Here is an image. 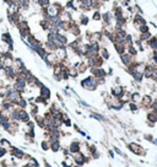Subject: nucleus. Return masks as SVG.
Returning a JSON list of instances; mask_svg holds the SVG:
<instances>
[{"label": "nucleus", "instance_id": "f257e3e1", "mask_svg": "<svg viewBox=\"0 0 157 167\" xmlns=\"http://www.w3.org/2000/svg\"><path fill=\"white\" fill-rule=\"evenodd\" d=\"M80 85H81L82 89H85V90H87V91H96L97 87H98L97 80H96V79L92 76V75L85 77L84 80H81V81H80Z\"/></svg>", "mask_w": 157, "mask_h": 167}, {"label": "nucleus", "instance_id": "f03ea898", "mask_svg": "<svg viewBox=\"0 0 157 167\" xmlns=\"http://www.w3.org/2000/svg\"><path fill=\"white\" fill-rule=\"evenodd\" d=\"M71 159L74 161V164L77 165V166H84L86 164H89V162L92 160L91 156H86L85 152H76V154H71Z\"/></svg>", "mask_w": 157, "mask_h": 167}, {"label": "nucleus", "instance_id": "7ed1b4c3", "mask_svg": "<svg viewBox=\"0 0 157 167\" xmlns=\"http://www.w3.org/2000/svg\"><path fill=\"white\" fill-rule=\"evenodd\" d=\"M128 149L130 150L134 155H137V156H144L146 154L145 149L142 147V145H140L139 143H129Z\"/></svg>", "mask_w": 157, "mask_h": 167}, {"label": "nucleus", "instance_id": "20e7f679", "mask_svg": "<svg viewBox=\"0 0 157 167\" xmlns=\"http://www.w3.org/2000/svg\"><path fill=\"white\" fill-rule=\"evenodd\" d=\"M90 71H91V75L95 79H97V80H98V79H104L107 76V71H106L103 68L92 67V68H90Z\"/></svg>", "mask_w": 157, "mask_h": 167}, {"label": "nucleus", "instance_id": "39448f33", "mask_svg": "<svg viewBox=\"0 0 157 167\" xmlns=\"http://www.w3.org/2000/svg\"><path fill=\"white\" fill-rule=\"evenodd\" d=\"M48 141H49V150H50V151H53V152H59V151L63 149V146H62L60 140H59V139L49 138Z\"/></svg>", "mask_w": 157, "mask_h": 167}, {"label": "nucleus", "instance_id": "423d86ee", "mask_svg": "<svg viewBox=\"0 0 157 167\" xmlns=\"http://www.w3.org/2000/svg\"><path fill=\"white\" fill-rule=\"evenodd\" d=\"M9 154H10L12 157H15V159H17V160H24L25 159V152L22 151L21 149H18V147H16V146H10L9 147Z\"/></svg>", "mask_w": 157, "mask_h": 167}, {"label": "nucleus", "instance_id": "0eeeda50", "mask_svg": "<svg viewBox=\"0 0 157 167\" xmlns=\"http://www.w3.org/2000/svg\"><path fill=\"white\" fill-rule=\"evenodd\" d=\"M59 60H58V57H57L55 53H48L47 57H45V59H44V63L47 64L48 68H53L54 64H57Z\"/></svg>", "mask_w": 157, "mask_h": 167}, {"label": "nucleus", "instance_id": "6e6552de", "mask_svg": "<svg viewBox=\"0 0 157 167\" xmlns=\"http://www.w3.org/2000/svg\"><path fill=\"white\" fill-rule=\"evenodd\" d=\"M124 91H125V89H124L122 85H115L110 89V96H112L113 98H119V97L123 95Z\"/></svg>", "mask_w": 157, "mask_h": 167}, {"label": "nucleus", "instance_id": "1a4fd4ad", "mask_svg": "<svg viewBox=\"0 0 157 167\" xmlns=\"http://www.w3.org/2000/svg\"><path fill=\"white\" fill-rule=\"evenodd\" d=\"M154 102V100H152V96L150 95H145L141 97V102H140V108H144V109H149L151 103Z\"/></svg>", "mask_w": 157, "mask_h": 167}, {"label": "nucleus", "instance_id": "9d476101", "mask_svg": "<svg viewBox=\"0 0 157 167\" xmlns=\"http://www.w3.org/2000/svg\"><path fill=\"white\" fill-rule=\"evenodd\" d=\"M68 149H69V151H70V154H76V152L81 151L82 145H81V143L78 140H72L70 143V145L68 146Z\"/></svg>", "mask_w": 157, "mask_h": 167}, {"label": "nucleus", "instance_id": "9b49d317", "mask_svg": "<svg viewBox=\"0 0 157 167\" xmlns=\"http://www.w3.org/2000/svg\"><path fill=\"white\" fill-rule=\"evenodd\" d=\"M120 60H122V63L125 65L127 68L129 67V65H131V64L135 62V58L133 57V55H130L129 53H123V54H120Z\"/></svg>", "mask_w": 157, "mask_h": 167}, {"label": "nucleus", "instance_id": "f8f14e48", "mask_svg": "<svg viewBox=\"0 0 157 167\" xmlns=\"http://www.w3.org/2000/svg\"><path fill=\"white\" fill-rule=\"evenodd\" d=\"M39 96L43 97L44 100H50V96H52V92H50V90L48 89L45 85H43L42 87H39Z\"/></svg>", "mask_w": 157, "mask_h": 167}, {"label": "nucleus", "instance_id": "ddd939ff", "mask_svg": "<svg viewBox=\"0 0 157 167\" xmlns=\"http://www.w3.org/2000/svg\"><path fill=\"white\" fill-rule=\"evenodd\" d=\"M31 120V115L30 113L27 112L26 109H22L20 108V123H27V122H30Z\"/></svg>", "mask_w": 157, "mask_h": 167}, {"label": "nucleus", "instance_id": "4468645a", "mask_svg": "<svg viewBox=\"0 0 157 167\" xmlns=\"http://www.w3.org/2000/svg\"><path fill=\"white\" fill-rule=\"evenodd\" d=\"M113 47H114V49H115V52H117L119 55L127 52V45L124 44V42H123V43H118V42H114V43H113Z\"/></svg>", "mask_w": 157, "mask_h": 167}, {"label": "nucleus", "instance_id": "2eb2a0df", "mask_svg": "<svg viewBox=\"0 0 157 167\" xmlns=\"http://www.w3.org/2000/svg\"><path fill=\"white\" fill-rule=\"evenodd\" d=\"M119 100H120L124 105L129 103V102L131 101V92H129V91H127V90H125V91L123 92V95H122L120 97H119Z\"/></svg>", "mask_w": 157, "mask_h": 167}, {"label": "nucleus", "instance_id": "dca6fc26", "mask_svg": "<svg viewBox=\"0 0 157 167\" xmlns=\"http://www.w3.org/2000/svg\"><path fill=\"white\" fill-rule=\"evenodd\" d=\"M30 107H31V112H30V115L31 117H36V115H38L39 113V107H38V105L35 103V102H31L30 103Z\"/></svg>", "mask_w": 157, "mask_h": 167}, {"label": "nucleus", "instance_id": "f3484780", "mask_svg": "<svg viewBox=\"0 0 157 167\" xmlns=\"http://www.w3.org/2000/svg\"><path fill=\"white\" fill-rule=\"evenodd\" d=\"M146 119H147V122H151V123L156 124L157 123V114L155 112H152L151 109H149V112H147V114H146Z\"/></svg>", "mask_w": 157, "mask_h": 167}, {"label": "nucleus", "instance_id": "a211bd4d", "mask_svg": "<svg viewBox=\"0 0 157 167\" xmlns=\"http://www.w3.org/2000/svg\"><path fill=\"white\" fill-rule=\"evenodd\" d=\"M131 76H133V80L136 84H141L142 80H144V74H142L141 71H135Z\"/></svg>", "mask_w": 157, "mask_h": 167}, {"label": "nucleus", "instance_id": "6ab92c4d", "mask_svg": "<svg viewBox=\"0 0 157 167\" xmlns=\"http://www.w3.org/2000/svg\"><path fill=\"white\" fill-rule=\"evenodd\" d=\"M147 45H149V48H151L152 50H156L157 49V36H152L151 38L147 41Z\"/></svg>", "mask_w": 157, "mask_h": 167}, {"label": "nucleus", "instance_id": "aec40b11", "mask_svg": "<svg viewBox=\"0 0 157 167\" xmlns=\"http://www.w3.org/2000/svg\"><path fill=\"white\" fill-rule=\"evenodd\" d=\"M89 69L90 68H89V65H87L86 62H80V64H78L76 70L78 71V74H84V73H86L87 70H89Z\"/></svg>", "mask_w": 157, "mask_h": 167}, {"label": "nucleus", "instance_id": "412c9836", "mask_svg": "<svg viewBox=\"0 0 157 167\" xmlns=\"http://www.w3.org/2000/svg\"><path fill=\"white\" fill-rule=\"evenodd\" d=\"M141 94L139 91H135V92H131V102H135V103H140L141 102Z\"/></svg>", "mask_w": 157, "mask_h": 167}, {"label": "nucleus", "instance_id": "4be33fe9", "mask_svg": "<svg viewBox=\"0 0 157 167\" xmlns=\"http://www.w3.org/2000/svg\"><path fill=\"white\" fill-rule=\"evenodd\" d=\"M101 57H102L104 60H108L109 59V57H110V54H109V52H108V49L106 48V47H101V49H99V53H98Z\"/></svg>", "mask_w": 157, "mask_h": 167}, {"label": "nucleus", "instance_id": "5701e85b", "mask_svg": "<svg viewBox=\"0 0 157 167\" xmlns=\"http://www.w3.org/2000/svg\"><path fill=\"white\" fill-rule=\"evenodd\" d=\"M127 53H129L130 55H133V57L135 58L137 55V53H139V50H137V48L135 47V45L131 44V45H129V47L127 48Z\"/></svg>", "mask_w": 157, "mask_h": 167}, {"label": "nucleus", "instance_id": "b1692460", "mask_svg": "<svg viewBox=\"0 0 157 167\" xmlns=\"http://www.w3.org/2000/svg\"><path fill=\"white\" fill-rule=\"evenodd\" d=\"M35 123H36V125H38L39 128H42V129H44V120H43V115H36L35 117Z\"/></svg>", "mask_w": 157, "mask_h": 167}, {"label": "nucleus", "instance_id": "393cba45", "mask_svg": "<svg viewBox=\"0 0 157 167\" xmlns=\"http://www.w3.org/2000/svg\"><path fill=\"white\" fill-rule=\"evenodd\" d=\"M27 166H28V167H39V162L37 161L35 157L31 156L30 159L27 160Z\"/></svg>", "mask_w": 157, "mask_h": 167}, {"label": "nucleus", "instance_id": "a878e982", "mask_svg": "<svg viewBox=\"0 0 157 167\" xmlns=\"http://www.w3.org/2000/svg\"><path fill=\"white\" fill-rule=\"evenodd\" d=\"M17 107L18 108H22V109H26V107H27V106H28V101H27L26 98H25V97H22V98L20 100V101H18L17 102Z\"/></svg>", "mask_w": 157, "mask_h": 167}, {"label": "nucleus", "instance_id": "bb28decb", "mask_svg": "<svg viewBox=\"0 0 157 167\" xmlns=\"http://www.w3.org/2000/svg\"><path fill=\"white\" fill-rule=\"evenodd\" d=\"M152 37V33L149 31V32H145V33H140V37H139V39L141 41V42H147L150 38Z\"/></svg>", "mask_w": 157, "mask_h": 167}, {"label": "nucleus", "instance_id": "cd10ccee", "mask_svg": "<svg viewBox=\"0 0 157 167\" xmlns=\"http://www.w3.org/2000/svg\"><path fill=\"white\" fill-rule=\"evenodd\" d=\"M37 4L41 9H45L50 5V0H37Z\"/></svg>", "mask_w": 157, "mask_h": 167}, {"label": "nucleus", "instance_id": "c85d7f7f", "mask_svg": "<svg viewBox=\"0 0 157 167\" xmlns=\"http://www.w3.org/2000/svg\"><path fill=\"white\" fill-rule=\"evenodd\" d=\"M92 20H93V21H101V20H102V12H101L99 10H93Z\"/></svg>", "mask_w": 157, "mask_h": 167}, {"label": "nucleus", "instance_id": "c756f323", "mask_svg": "<svg viewBox=\"0 0 157 167\" xmlns=\"http://www.w3.org/2000/svg\"><path fill=\"white\" fill-rule=\"evenodd\" d=\"M89 22H90V18L87 17L86 15H81L80 16V24H78L80 26H87V25H89Z\"/></svg>", "mask_w": 157, "mask_h": 167}, {"label": "nucleus", "instance_id": "7c9ffc66", "mask_svg": "<svg viewBox=\"0 0 157 167\" xmlns=\"http://www.w3.org/2000/svg\"><path fill=\"white\" fill-rule=\"evenodd\" d=\"M0 146H3V147H10L11 146V143L7 140V139H5V138H1L0 139Z\"/></svg>", "mask_w": 157, "mask_h": 167}, {"label": "nucleus", "instance_id": "2f4dec72", "mask_svg": "<svg viewBox=\"0 0 157 167\" xmlns=\"http://www.w3.org/2000/svg\"><path fill=\"white\" fill-rule=\"evenodd\" d=\"M139 105L137 103H135V102H129V109L131 111V112H136V111H139Z\"/></svg>", "mask_w": 157, "mask_h": 167}, {"label": "nucleus", "instance_id": "473e14b6", "mask_svg": "<svg viewBox=\"0 0 157 167\" xmlns=\"http://www.w3.org/2000/svg\"><path fill=\"white\" fill-rule=\"evenodd\" d=\"M78 75H80V74H78V71L76 70L75 68H69V76L70 77H77Z\"/></svg>", "mask_w": 157, "mask_h": 167}, {"label": "nucleus", "instance_id": "72a5a7b5", "mask_svg": "<svg viewBox=\"0 0 157 167\" xmlns=\"http://www.w3.org/2000/svg\"><path fill=\"white\" fill-rule=\"evenodd\" d=\"M41 147H42L43 151H48V150H49V141L44 139V140L41 143Z\"/></svg>", "mask_w": 157, "mask_h": 167}, {"label": "nucleus", "instance_id": "f704fd0d", "mask_svg": "<svg viewBox=\"0 0 157 167\" xmlns=\"http://www.w3.org/2000/svg\"><path fill=\"white\" fill-rule=\"evenodd\" d=\"M63 125H65V127H71L72 125V122H71V119L69 118V117H66V118H64L63 119Z\"/></svg>", "mask_w": 157, "mask_h": 167}, {"label": "nucleus", "instance_id": "c9c22d12", "mask_svg": "<svg viewBox=\"0 0 157 167\" xmlns=\"http://www.w3.org/2000/svg\"><path fill=\"white\" fill-rule=\"evenodd\" d=\"M9 154V151L6 147H3V146H0V159H3V157H5V155Z\"/></svg>", "mask_w": 157, "mask_h": 167}, {"label": "nucleus", "instance_id": "e433bc0d", "mask_svg": "<svg viewBox=\"0 0 157 167\" xmlns=\"http://www.w3.org/2000/svg\"><path fill=\"white\" fill-rule=\"evenodd\" d=\"M150 80H152V81L157 82V68H155L154 70H152V74H151V77H150Z\"/></svg>", "mask_w": 157, "mask_h": 167}, {"label": "nucleus", "instance_id": "4c0bfd02", "mask_svg": "<svg viewBox=\"0 0 157 167\" xmlns=\"http://www.w3.org/2000/svg\"><path fill=\"white\" fill-rule=\"evenodd\" d=\"M137 31H139L140 33H145V32H149L150 29H149V26H147V25H144V26H140Z\"/></svg>", "mask_w": 157, "mask_h": 167}, {"label": "nucleus", "instance_id": "58836bf2", "mask_svg": "<svg viewBox=\"0 0 157 167\" xmlns=\"http://www.w3.org/2000/svg\"><path fill=\"white\" fill-rule=\"evenodd\" d=\"M149 109H151L152 112H155V113L157 114V101H154V102H152Z\"/></svg>", "mask_w": 157, "mask_h": 167}, {"label": "nucleus", "instance_id": "ea45409f", "mask_svg": "<svg viewBox=\"0 0 157 167\" xmlns=\"http://www.w3.org/2000/svg\"><path fill=\"white\" fill-rule=\"evenodd\" d=\"M26 125H27V128H28V129H35L36 123H35V120H30V122L26 123Z\"/></svg>", "mask_w": 157, "mask_h": 167}, {"label": "nucleus", "instance_id": "a19ab883", "mask_svg": "<svg viewBox=\"0 0 157 167\" xmlns=\"http://www.w3.org/2000/svg\"><path fill=\"white\" fill-rule=\"evenodd\" d=\"M62 151H63L64 157H69V156H71V154H70V151H69L68 147H64V149H62Z\"/></svg>", "mask_w": 157, "mask_h": 167}, {"label": "nucleus", "instance_id": "79ce46f5", "mask_svg": "<svg viewBox=\"0 0 157 167\" xmlns=\"http://www.w3.org/2000/svg\"><path fill=\"white\" fill-rule=\"evenodd\" d=\"M144 139H145V140H147V141H150V143L154 141V136H152L151 134H145V135H144Z\"/></svg>", "mask_w": 157, "mask_h": 167}, {"label": "nucleus", "instance_id": "37998d69", "mask_svg": "<svg viewBox=\"0 0 157 167\" xmlns=\"http://www.w3.org/2000/svg\"><path fill=\"white\" fill-rule=\"evenodd\" d=\"M0 167H9V165H7V161H6V160L0 161Z\"/></svg>", "mask_w": 157, "mask_h": 167}, {"label": "nucleus", "instance_id": "c03bdc74", "mask_svg": "<svg viewBox=\"0 0 157 167\" xmlns=\"http://www.w3.org/2000/svg\"><path fill=\"white\" fill-rule=\"evenodd\" d=\"M114 151H115V152H117V154H118V155H122V156H124V154H123V152H122L120 150H119V149H118V147H114Z\"/></svg>", "mask_w": 157, "mask_h": 167}, {"label": "nucleus", "instance_id": "a18cd8bd", "mask_svg": "<svg viewBox=\"0 0 157 167\" xmlns=\"http://www.w3.org/2000/svg\"><path fill=\"white\" fill-rule=\"evenodd\" d=\"M62 167H72V166H70V165H66V164H65V161L63 160V161H62Z\"/></svg>", "mask_w": 157, "mask_h": 167}, {"label": "nucleus", "instance_id": "49530a36", "mask_svg": "<svg viewBox=\"0 0 157 167\" xmlns=\"http://www.w3.org/2000/svg\"><path fill=\"white\" fill-rule=\"evenodd\" d=\"M108 154H109V156H110V157H114V151L109 150V151H108Z\"/></svg>", "mask_w": 157, "mask_h": 167}, {"label": "nucleus", "instance_id": "de8ad7c7", "mask_svg": "<svg viewBox=\"0 0 157 167\" xmlns=\"http://www.w3.org/2000/svg\"><path fill=\"white\" fill-rule=\"evenodd\" d=\"M44 167H52V166H50V164H49V162H47V161L44 160Z\"/></svg>", "mask_w": 157, "mask_h": 167}, {"label": "nucleus", "instance_id": "09e8293b", "mask_svg": "<svg viewBox=\"0 0 157 167\" xmlns=\"http://www.w3.org/2000/svg\"><path fill=\"white\" fill-rule=\"evenodd\" d=\"M72 167H84V166H77V165H72Z\"/></svg>", "mask_w": 157, "mask_h": 167}, {"label": "nucleus", "instance_id": "8fccbe9b", "mask_svg": "<svg viewBox=\"0 0 157 167\" xmlns=\"http://www.w3.org/2000/svg\"><path fill=\"white\" fill-rule=\"evenodd\" d=\"M101 1H103V3H107V1H110V0H101Z\"/></svg>", "mask_w": 157, "mask_h": 167}, {"label": "nucleus", "instance_id": "3c124183", "mask_svg": "<svg viewBox=\"0 0 157 167\" xmlns=\"http://www.w3.org/2000/svg\"><path fill=\"white\" fill-rule=\"evenodd\" d=\"M1 138H3V136H1V134H0V139H1Z\"/></svg>", "mask_w": 157, "mask_h": 167}]
</instances>
